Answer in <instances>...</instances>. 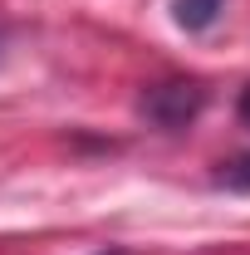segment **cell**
I'll return each instance as SVG.
<instances>
[{
	"label": "cell",
	"instance_id": "6da1fadb",
	"mask_svg": "<svg viewBox=\"0 0 250 255\" xmlns=\"http://www.w3.org/2000/svg\"><path fill=\"white\" fill-rule=\"evenodd\" d=\"M201 108H206V89H201V84H191V79H167V84H152L147 94L137 98V113H142L152 128H162V132L187 128Z\"/></svg>",
	"mask_w": 250,
	"mask_h": 255
},
{
	"label": "cell",
	"instance_id": "7a4b0ae2",
	"mask_svg": "<svg viewBox=\"0 0 250 255\" xmlns=\"http://www.w3.org/2000/svg\"><path fill=\"white\" fill-rule=\"evenodd\" d=\"M221 10H226V0H177L172 5V15H177L182 30H211Z\"/></svg>",
	"mask_w": 250,
	"mask_h": 255
},
{
	"label": "cell",
	"instance_id": "3957f363",
	"mask_svg": "<svg viewBox=\"0 0 250 255\" xmlns=\"http://www.w3.org/2000/svg\"><path fill=\"white\" fill-rule=\"evenodd\" d=\"M216 187H226V191H250V152H241V157H231V162H221Z\"/></svg>",
	"mask_w": 250,
	"mask_h": 255
},
{
	"label": "cell",
	"instance_id": "277c9868",
	"mask_svg": "<svg viewBox=\"0 0 250 255\" xmlns=\"http://www.w3.org/2000/svg\"><path fill=\"white\" fill-rule=\"evenodd\" d=\"M236 108H241V123H250V84L241 89V103H236Z\"/></svg>",
	"mask_w": 250,
	"mask_h": 255
},
{
	"label": "cell",
	"instance_id": "5b68a950",
	"mask_svg": "<svg viewBox=\"0 0 250 255\" xmlns=\"http://www.w3.org/2000/svg\"><path fill=\"white\" fill-rule=\"evenodd\" d=\"M98 255H118V251H98Z\"/></svg>",
	"mask_w": 250,
	"mask_h": 255
}]
</instances>
